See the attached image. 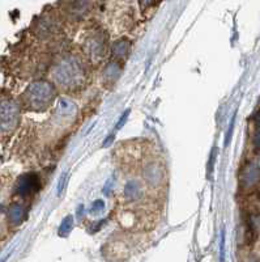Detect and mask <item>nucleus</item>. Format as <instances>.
Listing matches in <instances>:
<instances>
[{
    "label": "nucleus",
    "mask_w": 260,
    "mask_h": 262,
    "mask_svg": "<svg viewBox=\"0 0 260 262\" xmlns=\"http://www.w3.org/2000/svg\"><path fill=\"white\" fill-rule=\"evenodd\" d=\"M53 78L55 79L56 83L64 88H75V86L83 84L85 71L79 60L69 57L56 64L53 72Z\"/></svg>",
    "instance_id": "f257e3e1"
},
{
    "label": "nucleus",
    "mask_w": 260,
    "mask_h": 262,
    "mask_svg": "<svg viewBox=\"0 0 260 262\" xmlns=\"http://www.w3.org/2000/svg\"><path fill=\"white\" fill-rule=\"evenodd\" d=\"M54 97V86L46 81H37L32 84L25 92V101L32 109H43Z\"/></svg>",
    "instance_id": "f03ea898"
},
{
    "label": "nucleus",
    "mask_w": 260,
    "mask_h": 262,
    "mask_svg": "<svg viewBox=\"0 0 260 262\" xmlns=\"http://www.w3.org/2000/svg\"><path fill=\"white\" fill-rule=\"evenodd\" d=\"M18 121V107L15 102H0V131H11Z\"/></svg>",
    "instance_id": "7ed1b4c3"
},
{
    "label": "nucleus",
    "mask_w": 260,
    "mask_h": 262,
    "mask_svg": "<svg viewBox=\"0 0 260 262\" xmlns=\"http://www.w3.org/2000/svg\"><path fill=\"white\" fill-rule=\"evenodd\" d=\"M260 180V169L255 164H248L241 173V186L246 190L254 189Z\"/></svg>",
    "instance_id": "20e7f679"
},
{
    "label": "nucleus",
    "mask_w": 260,
    "mask_h": 262,
    "mask_svg": "<svg viewBox=\"0 0 260 262\" xmlns=\"http://www.w3.org/2000/svg\"><path fill=\"white\" fill-rule=\"evenodd\" d=\"M39 188V181L38 177L36 174H27V176H22L17 182V190L18 193L22 194V195H28V194H32Z\"/></svg>",
    "instance_id": "39448f33"
},
{
    "label": "nucleus",
    "mask_w": 260,
    "mask_h": 262,
    "mask_svg": "<svg viewBox=\"0 0 260 262\" xmlns=\"http://www.w3.org/2000/svg\"><path fill=\"white\" fill-rule=\"evenodd\" d=\"M141 186L136 181H128L124 186V196L127 201H137L141 196Z\"/></svg>",
    "instance_id": "423d86ee"
},
{
    "label": "nucleus",
    "mask_w": 260,
    "mask_h": 262,
    "mask_svg": "<svg viewBox=\"0 0 260 262\" xmlns=\"http://www.w3.org/2000/svg\"><path fill=\"white\" fill-rule=\"evenodd\" d=\"M144 176H145V180H147L151 185L158 184V181H160L161 179L160 167H158L156 163L148 164L144 169Z\"/></svg>",
    "instance_id": "0eeeda50"
},
{
    "label": "nucleus",
    "mask_w": 260,
    "mask_h": 262,
    "mask_svg": "<svg viewBox=\"0 0 260 262\" xmlns=\"http://www.w3.org/2000/svg\"><path fill=\"white\" fill-rule=\"evenodd\" d=\"M119 75V67L116 63L111 62L107 64V67L105 69V79L107 81H114Z\"/></svg>",
    "instance_id": "6e6552de"
},
{
    "label": "nucleus",
    "mask_w": 260,
    "mask_h": 262,
    "mask_svg": "<svg viewBox=\"0 0 260 262\" xmlns=\"http://www.w3.org/2000/svg\"><path fill=\"white\" fill-rule=\"evenodd\" d=\"M128 48H130L128 42L124 41V39H121V41H116L115 43L112 45V53L115 54L116 57H123V55L127 54Z\"/></svg>",
    "instance_id": "1a4fd4ad"
},
{
    "label": "nucleus",
    "mask_w": 260,
    "mask_h": 262,
    "mask_svg": "<svg viewBox=\"0 0 260 262\" xmlns=\"http://www.w3.org/2000/svg\"><path fill=\"white\" fill-rule=\"evenodd\" d=\"M72 227H74V217L71 215L64 217V221L62 222L59 227V235L60 236H67L69 232H71Z\"/></svg>",
    "instance_id": "9d476101"
},
{
    "label": "nucleus",
    "mask_w": 260,
    "mask_h": 262,
    "mask_svg": "<svg viewBox=\"0 0 260 262\" xmlns=\"http://www.w3.org/2000/svg\"><path fill=\"white\" fill-rule=\"evenodd\" d=\"M225 243H226V237H225V229L221 231V243H220V262H225Z\"/></svg>",
    "instance_id": "9b49d317"
},
{
    "label": "nucleus",
    "mask_w": 260,
    "mask_h": 262,
    "mask_svg": "<svg viewBox=\"0 0 260 262\" xmlns=\"http://www.w3.org/2000/svg\"><path fill=\"white\" fill-rule=\"evenodd\" d=\"M21 217H22V210H21V207H18V206H15L12 210H11V219H12L13 222H20Z\"/></svg>",
    "instance_id": "f8f14e48"
},
{
    "label": "nucleus",
    "mask_w": 260,
    "mask_h": 262,
    "mask_svg": "<svg viewBox=\"0 0 260 262\" xmlns=\"http://www.w3.org/2000/svg\"><path fill=\"white\" fill-rule=\"evenodd\" d=\"M105 209V203L104 201L97 200L96 202H93L92 207H90V214H97V212L102 211Z\"/></svg>",
    "instance_id": "ddd939ff"
},
{
    "label": "nucleus",
    "mask_w": 260,
    "mask_h": 262,
    "mask_svg": "<svg viewBox=\"0 0 260 262\" xmlns=\"http://www.w3.org/2000/svg\"><path fill=\"white\" fill-rule=\"evenodd\" d=\"M234 122H235V114L231 118L230 123H229V128H228V133H226V138H225V146H228L229 142L231 139V134H233V128H234Z\"/></svg>",
    "instance_id": "4468645a"
},
{
    "label": "nucleus",
    "mask_w": 260,
    "mask_h": 262,
    "mask_svg": "<svg viewBox=\"0 0 260 262\" xmlns=\"http://www.w3.org/2000/svg\"><path fill=\"white\" fill-rule=\"evenodd\" d=\"M252 143L256 149H260V128H255L254 137H252Z\"/></svg>",
    "instance_id": "2eb2a0df"
},
{
    "label": "nucleus",
    "mask_w": 260,
    "mask_h": 262,
    "mask_svg": "<svg viewBox=\"0 0 260 262\" xmlns=\"http://www.w3.org/2000/svg\"><path fill=\"white\" fill-rule=\"evenodd\" d=\"M130 112H131L130 109H128L127 112H124L123 116H122L121 119H119V122L116 123V125H118V126H116V128H122V127H123V125H124V123H126V121H127L128 116H130Z\"/></svg>",
    "instance_id": "dca6fc26"
},
{
    "label": "nucleus",
    "mask_w": 260,
    "mask_h": 262,
    "mask_svg": "<svg viewBox=\"0 0 260 262\" xmlns=\"http://www.w3.org/2000/svg\"><path fill=\"white\" fill-rule=\"evenodd\" d=\"M65 177H67V174H65V173H63L62 174V177H60V180H59V185H58V193H62V190H63V185H64V182H65Z\"/></svg>",
    "instance_id": "f3484780"
},
{
    "label": "nucleus",
    "mask_w": 260,
    "mask_h": 262,
    "mask_svg": "<svg viewBox=\"0 0 260 262\" xmlns=\"http://www.w3.org/2000/svg\"><path fill=\"white\" fill-rule=\"evenodd\" d=\"M254 122H255V128H260V112H257L254 117Z\"/></svg>",
    "instance_id": "a211bd4d"
},
{
    "label": "nucleus",
    "mask_w": 260,
    "mask_h": 262,
    "mask_svg": "<svg viewBox=\"0 0 260 262\" xmlns=\"http://www.w3.org/2000/svg\"><path fill=\"white\" fill-rule=\"evenodd\" d=\"M112 138H114V135H110V137H109V138H107V139H106V140H105V142H104V146H105V147H106V146H109V144H110V143H111V140H112Z\"/></svg>",
    "instance_id": "6ab92c4d"
},
{
    "label": "nucleus",
    "mask_w": 260,
    "mask_h": 262,
    "mask_svg": "<svg viewBox=\"0 0 260 262\" xmlns=\"http://www.w3.org/2000/svg\"><path fill=\"white\" fill-rule=\"evenodd\" d=\"M247 262H260L256 257H251V258H248Z\"/></svg>",
    "instance_id": "aec40b11"
},
{
    "label": "nucleus",
    "mask_w": 260,
    "mask_h": 262,
    "mask_svg": "<svg viewBox=\"0 0 260 262\" xmlns=\"http://www.w3.org/2000/svg\"><path fill=\"white\" fill-rule=\"evenodd\" d=\"M257 167H259V169H260V160H259V164H257Z\"/></svg>",
    "instance_id": "412c9836"
}]
</instances>
